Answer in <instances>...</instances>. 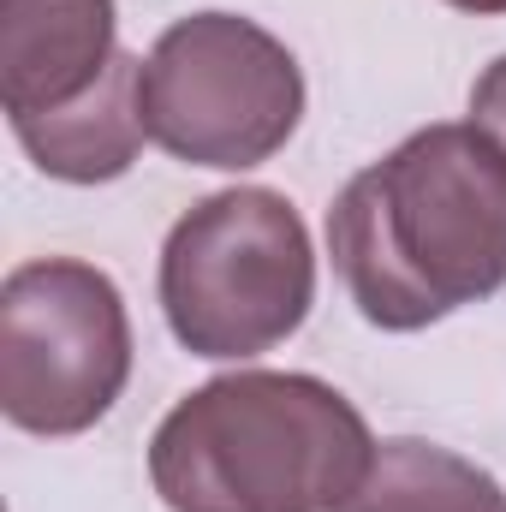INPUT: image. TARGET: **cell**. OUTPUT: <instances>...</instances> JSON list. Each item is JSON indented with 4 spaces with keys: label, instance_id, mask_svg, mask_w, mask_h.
Masks as SVG:
<instances>
[{
    "label": "cell",
    "instance_id": "277c9868",
    "mask_svg": "<svg viewBox=\"0 0 506 512\" xmlns=\"http://www.w3.org/2000/svg\"><path fill=\"white\" fill-rule=\"evenodd\" d=\"M298 120L304 72L251 18L191 12L143 60V131L191 167H256L286 149Z\"/></svg>",
    "mask_w": 506,
    "mask_h": 512
},
{
    "label": "cell",
    "instance_id": "30bf717a",
    "mask_svg": "<svg viewBox=\"0 0 506 512\" xmlns=\"http://www.w3.org/2000/svg\"><path fill=\"white\" fill-rule=\"evenodd\" d=\"M447 6H459V12H506V0H447Z\"/></svg>",
    "mask_w": 506,
    "mask_h": 512
},
{
    "label": "cell",
    "instance_id": "7a4b0ae2",
    "mask_svg": "<svg viewBox=\"0 0 506 512\" xmlns=\"http://www.w3.org/2000/svg\"><path fill=\"white\" fill-rule=\"evenodd\" d=\"M370 459V423L340 387L239 370L161 417L149 483L173 512H340Z\"/></svg>",
    "mask_w": 506,
    "mask_h": 512
},
{
    "label": "cell",
    "instance_id": "52a82bcc",
    "mask_svg": "<svg viewBox=\"0 0 506 512\" xmlns=\"http://www.w3.org/2000/svg\"><path fill=\"white\" fill-rule=\"evenodd\" d=\"M18 143L30 149V161L48 179L66 185H102L120 179L137 149H143V60L120 54L114 72L72 108L42 114V120H18Z\"/></svg>",
    "mask_w": 506,
    "mask_h": 512
},
{
    "label": "cell",
    "instance_id": "9c48e42d",
    "mask_svg": "<svg viewBox=\"0 0 506 512\" xmlns=\"http://www.w3.org/2000/svg\"><path fill=\"white\" fill-rule=\"evenodd\" d=\"M471 126L489 131V137L506 149V54L477 78V90H471Z\"/></svg>",
    "mask_w": 506,
    "mask_h": 512
},
{
    "label": "cell",
    "instance_id": "5b68a950",
    "mask_svg": "<svg viewBox=\"0 0 506 512\" xmlns=\"http://www.w3.org/2000/svg\"><path fill=\"white\" fill-rule=\"evenodd\" d=\"M131 376L120 286L78 262L42 256L0 286V411L30 435H84Z\"/></svg>",
    "mask_w": 506,
    "mask_h": 512
},
{
    "label": "cell",
    "instance_id": "8992f818",
    "mask_svg": "<svg viewBox=\"0 0 506 512\" xmlns=\"http://www.w3.org/2000/svg\"><path fill=\"white\" fill-rule=\"evenodd\" d=\"M114 60V0H0V102L12 126L84 102Z\"/></svg>",
    "mask_w": 506,
    "mask_h": 512
},
{
    "label": "cell",
    "instance_id": "ba28073f",
    "mask_svg": "<svg viewBox=\"0 0 506 512\" xmlns=\"http://www.w3.org/2000/svg\"><path fill=\"white\" fill-rule=\"evenodd\" d=\"M340 512H506V495L489 471L435 447V441H381L358 495Z\"/></svg>",
    "mask_w": 506,
    "mask_h": 512
},
{
    "label": "cell",
    "instance_id": "3957f363",
    "mask_svg": "<svg viewBox=\"0 0 506 512\" xmlns=\"http://www.w3.org/2000/svg\"><path fill=\"white\" fill-rule=\"evenodd\" d=\"M316 298V256L280 191L203 197L161 245V310L185 352L256 358L298 334Z\"/></svg>",
    "mask_w": 506,
    "mask_h": 512
},
{
    "label": "cell",
    "instance_id": "6da1fadb",
    "mask_svg": "<svg viewBox=\"0 0 506 512\" xmlns=\"http://www.w3.org/2000/svg\"><path fill=\"white\" fill-rule=\"evenodd\" d=\"M328 251L364 322L429 328L506 286V149L477 126H423L328 209Z\"/></svg>",
    "mask_w": 506,
    "mask_h": 512
}]
</instances>
